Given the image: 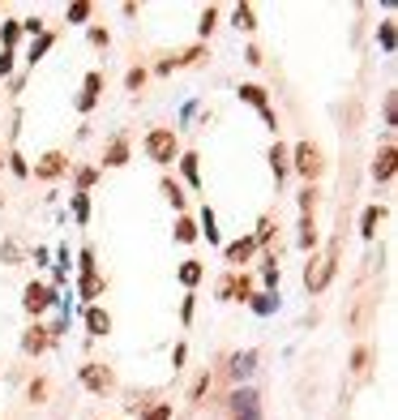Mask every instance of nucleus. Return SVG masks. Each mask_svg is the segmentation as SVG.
Segmentation results:
<instances>
[{"mask_svg":"<svg viewBox=\"0 0 398 420\" xmlns=\"http://www.w3.org/2000/svg\"><path fill=\"white\" fill-rule=\"evenodd\" d=\"M287 167H295V176L304 185H317V176L326 171V155H321L317 142H295L287 146Z\"/></svg>","mask_w":398,"mask_h":420,"instance_id":"obj_1","label":"nucleus"},{"mask_svg":"<svg viewBox=\"0 0 398 420\" xmlns=\"http://www.w3.org/2000/svg\"><path fill=\"white\" fill-rule=\"evenodd\" d=\"M141 151L155 167H171L180 159V137H176V129H150L146 142H141Z\"/></svg>","mask_w":398,"mask_h":420,"instance_id":"obj_2","label":"nucleus"},{"mask_svg":"<svg viewBox=\"0 0 398 420\" xmlns=\"http://www.w3.org/2000/svg\"><path fill=\"white\" fill-rule=\"evenodd\" d=\"M338 249H343V240H330V249L309 262V266H313V270H304V287H309V296H321V292L330 287L334 270H338Z\"/></svg>","mask_w":398,"mask_h":420,"instance_id":"obj_3","label":"nucleus"},{"mask_svg":"<svg viewBox=\"0 0 398 420\" xmlns=\"http://www.w3.org/2000/svg\"><path fill=\"white\" fill-rule=\"evenodd\" d=\"M52 305H60V292L56 287H47V283H26V292H21V309H26L31 317H43Z\"/></svg>","mask_w":398,"mask_h":420,"instance_id":"obj_4","label":"nucleus"},{"mask_svg":"<svg viewBox=\"0 0 398 420\" xmlns=\"http://www.w3.org/2000/svg\"><path fill=\"white\" fill-rule=\"evenodd\" d=\"M227 412H232V420H261V394L253 386H236Z\"/></svg>","mask_w":398,"mask_h":420,"instance_id":"obj_5","label":"nucleus"},{"mask_svg":"<svg viewBox=\"0 0 398 420\" xmlns=\"http://www.w3.org/2000/svg\"><path fill=\"white\" fill-rule=\"evenodd\" d=\"M69 171V155L64 151H43L39 159H35V167H31V176L35 180H43V185H52V180H60Z\"/></svg>","mask_w":398,"mask_h":420,"instance_id":"obj_6","label":"nucleus"},{"mask_svg":"<svg viewBox=\"0 0 398 420\" xmlns=\"http://www.w3.org/2000/svg\"><path fill=\"white\" fill-rule=\"evenodd\" d=\"M218 301H240V305H248V296H253V275H236V270H227V275L218 279Z\"/></svg>","mask_w":398,"mask_h":420,"instance_id":"obj_7","label":"nucleus"},{"mask_svg":"<svg viewBox=\"0 0 398 420\" xmlns=\"http://www.w3.org/2000/svg\"><path fill=\"white\" fill-rule=\"evenodd\" d=\"M78 382L90 390V394H107L112 386H116V373L107 364H98V360H86L82 369H78Z\"/></svg>","mask_w":398,"mask_h":420,"instance_id":"obj_8","label":"nucleus"},{"mask_svg":"<svg viewBox=\"0 0 398 420\" xmlns=\"http://www.w3.org/2000/svg\"><path fill=\"white\" fill-rule=\"evenodd\" d=\"M253 253H257V240H253V236H240V240H232V244H223V262H227L232 270L248 266V262H253Z\"/></svg>","mask_w":398,"mask_h":420,"instance_id":"obj_9","label":"nucleus"},{"mask_svg":"<svg viewBox=\"0 0 398 420\" xmlns=\"http://www.w3.org/2000/svg\"><path fill=\"white\" fill-rule=\"evenodd\" d=\"M394 167H398V151H394V142H386L368 171H372V180H377V185H390L394 180Z\"/></svg>","mask_w":398,"mask_h":420,"instance_id":"obj_10","label":"nucleus"},{"mask_svg":"<svg viewBox=\"0 0 398 420\" xmlns=\"http://www.w3.org/2000/svg\"><path fill=\"white\" fill-rule=\"evenodd\" d=\"M82 322H86V335H90V339H103V335H112V313H107L103 305H86Z\"/></svg>","mask_w":398,"mask_h":420,"instance_id":"obj_11","label":"nucleus"},{"mask_svg":"<svg viewBox=\"0 0 398 420\" xmlns=\"http://www.w3.org/2000/svg\"><path fill=\"white\" fill-rule=\"evenodd\" d=\"M47 348H52V335H47V326L31 322L26 335H21V352H26V356H43Z\"/></svg>","mask_w":398,"mask_h":420,"instance_id":"obj_12","label":"nucleus"},{"mask_svg":"<svg viewBox=\"0 0 398 420\" xmlns=\"http://www.w3.org/2000/svg\"><path fill=\"white\" fill-rule=\"evenodd\" d=\"M98 94H103V73L90 69L86 82H82V94H78V112H90V108L98 103Z\"/></svg>","mask_w":398,"mask_h":420,"instance_id":"obj_13","label":"nucleus"},{"mask_svg":"<svg viewBox=\"0 0 398 420\" xmlns=\"http://www.w3.org/2000/svg\"><path fill=\"white\" fill-rule=\"evenodd\" d=\"M133 159V151H129V137L124 133H116L112 142H107V151H103V167H124Z\"/></svg>","mask_w":398,"mask_h":420,"instance_id":"obj_14","label":"nucleus"},{"mask_svg":"<svg viewBox=\"0 0 398 420\" xmlns=\"http://www.w3.org/2000/svg\"><path fill=\"white\" fill-rule=\"evenodd\" d=\"M103 292H107V279L98 275V270H94V275H82V279H78V296H82L86 305H98V296H103Z\"/></svg>","mask_w":398,"mask_h":420,"instance_id":"obj_15","label":"nucleus"},{"mask_svg":"<svg viewBox=\"0 0 398 420\" xmlns=\"http://www.w3.org/2000/svg\"><path fill=\"white\" fill-rule=\"evenodd\" d=\"M253 369H257V352H236V356L227 360V378H232V382H244Z\"/></svg>","mask_w":398,"mask_h":420,"instance_id":"obj_16","label":"nucleus"},{"mask_svg":"<svg viewBox=\"0 0 398 420\" xmlns=\"http://www.w3.org/2000/svg\"><path fill=\"white\" fill-rule=\"evenodd\" d=\"M197 159H202V155H197V151H180V176L193 185V189H202V163H197Z\"/></svg>","mask_w":398,"mask_h":420,"instance_id":"obj_17","label":"nucleus"},{"mask_svg":"<svg viewBox=\"0 0 398 420\" xmlns=\"http://www.w3.org/2000/svg\"><path fill=\"white\" fill-rule=\"evenodd\" d=\"M295 228H300V232H295V244H300L304 253H313L317 240H321V236H317V219H313V215H300V224H295Z\"/></svg>","mask_w":398,"mask_h":420,"instance_id":"obj_18","label":"nucleus"},{"mask_svg":"<svg viewBox=\"0 0 398 420\" xmlns=\"http://www.w3.org/2000/svg\"><path fill=\"white\" fill-rule=\"evenodd\" d=\"M248 309H253L257 317L279 313V292H253V296H248Z\"/></svg>","mask_w":398,"mask_h":420,"instance_id":"obj_19","label":"nucleus"},{"mask_svg":"<svg viewBox=\"0 0 398 420\" xmlns=\"http://www.w3.org/2000/svg\"><path fill=\"white\" fill-rule=\"evenodd\" d=\"M159 189H163V197H167V202H171V210H176V215H184V206H189V197H184L180 180H171V176H163V180H159Z\"/></svg>","mask_w":398,"mask_h":420,"instance_id":"obj_20","label":"nucleus"},{"mask_svg":"<svg viewBox=\"0 0 398 420\" xmlns=\"http://www.w3.org/2000/svg\"><path fill=\"white\" fill-rule=\"evenodd\" d=\"M386 219V206H364V215H360V236L364 240H372L377 236V224Z\"/></svg>","mask_w":398,"mask_h":420,"instance_id":"obj_21","label":"nucleus"},{"mask_svg":"<svg viewBox=\"0 0 398 420\" xmlns=\"http://www.w3.org/2000/svg\"><path fill=\"white\" fill-rule=\"evenodd\" d=\"M240 99H244V103H253L257 112L270 108V94H266V86H257V82H244V86H240Z\"/></svg>","mask_w":398,"mask_h":420,"instance_id":"obj_22","label":"nucleus"},{"mask_svg":"<svg viewBox=\"0 0 398 420\" xmlns=\"http://www.w3.org/2000/svg\"><path fill=\"white\" fill-rule=\"evenodd\" d=\"M90 13H94V5H90V0H73V5L64 9V22H69V26H86V22H90Z\"/></svg>","mask_w":398,"mask_h":420,"instance_id":"obj_23","label":"nucleus"},{"mask_svg":"<svg viewBox=\"0 0 398 420\" xmlns=\"http://www.w3.org/2000/svg\"><path fill=\"white\" fill-rule=\"evenodd\" d=\"M232 26L253 35V31H257V13H253V5H236V9H232Z\"/></svg>","mask_w":398,"mask_h":420,"instance_id":"obj_24","label":"nucleus"},{"mask_svg":"<svg viewBox=\"0 0 398 420\" xmlns=\"http://www.w3.org/2000/svg\"><path fill=\"white\" fill-rule=\"evenodd\" d=\"M171 236H176V240H180V244H193V240H197V236H202V232H197V219H193V215H189V210H184V215H180V219H176V232H171Z\"/></svg>","mask_w":398,"mask_h":420,"instance_id":"obj_25","label":"nucleus"},{"mask_svg":"<svg viewBox=\"0 0 398 420\" xmlns=\"http://www.w3.org/2000/svg\"><path fill=\"white\" fill-rule=\"evenodd\" d=\"M202 275H206V266L202 262H197V258H189L180 270H176V279L184 283V287H197V283H202Z\"/></svg>","mask_w":398,"mask_h":420,"instance_id":"obj_26","label":"nucleus"},{"mask_svg":"<svg viewBox=\"0 0 398 420\" xmlns=\"http://www.w3.org/2000/svg\"><path fill=\"white\" fill-rule=\"evenodd\" d=\"M52 43H56V31H43V35L31 43V56H26V60H31V65H39L47 52H52Z\"/></svg>","mask_w":398,"mask_h":420,"instance_id":"obj_27","label":"nucleus"},{"mask_svg":"<svg viewBox=\"0 0 398 420\" xmlns=\"http://www.w3.org/2000/svg\"><path fill=\"white\" fill-rule=\"evenodd\" d=\"M17 39H21L17 17H5V22H0V43H5V52H13V47H17Z\"/></svg>","mask_w":398,"mask_h":420,"instance_id":"obj_28","label":"nucleus"},{"mask_svg":"<svg viewBox=\"0 0 398 420\" xmlns=\"http://www.w3.org/2000/svg\"><path fill=\"white\" fill-rule=\"evenodd\" d=\"M218 17H223V13H218L214 5H206V9H202V22H197V35H202V43H206V39L214 35V26H218Z\"/></svg>","mask_w":398,"mask_h":420,"instance_id":"obj_29","label":"nucleus"},{"mask_svg":"<svg viewBox=\"0 0 398 420\" xmlns=\"http://www.w3.org/2000/svg\"><path fill=\"white\" fill-rule=\"evenodd\" d=\"M270 167H275V180H283V176H287V146H283V142L270 146Z\"/></svg>","mask_w":398,"mask_h":420,"instance_id":"obj_30","label":"nucleus"},{"mask_svg":"<svg viewBox=\"0 0 398 420\" xmlns=\"http://www.w3.org/2000/svg\"><path fill=\"white\" fill-rule=\"evenodd\" d=\"M197 232H206V240L218 244V228H214V210L210 206H202V215H197Z\"/></svg>","mask_w":398,"mask_h":420,"instance_id":"obj_31","label":"nucleus"},{"mask_svg":"<svg viewBox=\"0 0 398 420\" xmlns=\"http://www.w3.org/2000/svg\"><path fill=\"white\" fill-rule=\"evenodd\" d=\"M5 167H13V176L31 180V163H26V155H17V151H5Z\"/></svg>","mask_w":398,"mask_h":420,"instance_id":"obj_32","label":"nucleus"},{"mask_svg":"<svg viewBox=\"0 0 398 420\" xmlns=\"http://www.w3.org/2000/svg\"><path fill=\"white\" fill-rule=\"evenodd\" d=\"M295 202H300V215H313L317 202H321V189H317V185H304V193L295 197Z\"/></svg>","mask_w":398,"mask_h":420,"instance_id":"obj_33","label":"nucleus"},{"mask_svg":"<svg viewBox=\"0 0 398 420\" xmlns=\"http://www.w3.org/2000/svg\"><path fill=\"white\" fill-rule=\"evenodd\" d=\"M270 236H275V215H261V219H257V232H253L257 249H261V244H270Z\"/></svg>","mask_w":398,"mask_h":420,"instance_id":"obj_34","label":"nucleus"},{"mask_svg":"<svg viewBox=\"0 0 398 420\" xmlns=\"http://www.w3.org/2000/svg\"><path fill=\"white\" fill-rule=\"evenodd\" d=\"M73 180H78V193H90V185L98 180V167H90V163L78 167V171H73Z\"/></svg>","mask_w":398,"mask_h":420,"instance_id":"obj_35","label":"nucleus"},{"mask_svg":"<svg viewBox=\"0 0 398 420\" xmlns=\"http://www.w3.org/2000/svg\"><path fill=\"white\" fill-rule=\"evenodd\" d=\"M73 219H78L82 228L90 224V197L86 193H73Z\"/></svg>","mask_w":398,"mask_h":420,"instance_id":"obj_36","label":"nucleus"},{"mask_svg":"<svg viewBox=\"0 0 398 420\" xmlns=\"http://www.w3.org/2000/svg\"><path fill=\"white\" fill-rule=\"evenodd\" d=\"M261 279H266V292H279V262H275V258H266Z\"/></svg>","mask_w":398,"mask_h":420,"instance_id":"obj_37","label":"nucleus"},{"mask_svg":"<svg viewBox=\"0 0 398 420\" xmlns=\"http://www.w3.org/2000/svg\"><path fill=\"white\" fill-rule=\"evenodd\" d=\"M141 420H176V412H171V403H150L141 412Z\"/></svg>","mask_w":398,"mask_h":420,"instance_id":"obj_38","label":"nucleus"},{"mask_svg":"<svg viewBox=\"0 0 398 420\" xmlns=\"http://www.w3.org/2000/svg\"><path fill=\"white\" fill-rule=\"evenodd\" d=\"M146 86V69L141 65H133L129 73H124V90H141Z\"/></svg>","mask_w":398,"mask_h":420,"instance_id":"obj_39","label":"nucleus"},{"mask_svg":"<svg viewBox=\"0 0 398 420\" xmlns=\"http://www.w3.org/2000/svg\"><path fill=\"white\" fill-rule=\"evenodd\" d=\"M86 39H90V47H107V43H112V31H107V26H90Z\"/></svg>","mask_w":398,"mask_h":420,"instance_id":"obj_40","label":"nucleus"},{"mask_svg":"<svg viewBox=\"0 0 398 420\" xmlns=\"http://www.w3.org/2000/svg\"><path fill=\"white\" fill-rule=\"evenodd\" d=\"M202 56H206V47L197 43V47H189V52H180V56H176V69H180V65H197Z\"/></svg>","mask_w":398,"mask_h":420,"instance_id":"obj_41","label":"nucleus"},{"mask_svg":"<svg viewBox=\"0 0 398 420\" xmlns=\"http://www.w3.org/2000/svg\"><path fill=\"white\" fill-rule=\"evenodd\" d=\"M0 258H5V266H17V262H21V253H17V240H5V244H0Z\"/></svg>","mask_w":398,"mask_h":420,"instance_id":"obj_42","label":"nucleus"},{"mask_svg":"<svg viewBox=\"0 0 398 420\" xmlns=\"http://www.w3.org/2000/svg\"><path fill=\"white\" fill-rule=\"evenodd\" d=\"M31 403H47V378H35L31 382Z\"/></svg>","mask_w":398,"mask_h":420,"instance_id":"obj_43","label":"nucleus"},{"mask_svg":"<svg viewBox=\"0 0 398 420\" xmlns=\"http://www.w3.org/2000/svg\"><path fill=\"white\" fill-rule=\"evenodd\" d=\"M17 26L26 31V35H35V39H39V35H43V17H39V13H35V17H21Z\"/></svg>","mask_w":398,"mask_h":420,"instance_id":"obj_44","label":"nucleus"},{"mask_svg":"<svg viewBox=\"0 0 398 420\" xmlns=\"http://www.w3.org/2000/svg\"><path fill=\"white\" fill-rule=\"evenodd\" d=\"M206 390H210V373H202V378L193 382V390H189V399H193V403H202V394H206Z\"/></svg>","mask_w":398,"mask_h":420,"instance_id":"obj_45","label":"nucleus"},{"mask_svg":"<svg viewBox=\"0 0 398 420\" xmlns=\"http://www.w3.org/2000/svg\"><path fill=\"white\" fill-rule=\"evenodd\" d=\"M78 266H82V275H94V249H90V244L78 253Z\"/></svg>","mask_w":398,"mask_h":420,"instance_id":"obj_46","label":"nucleus"},{"mask_svg":"<svg viewBox=\"0 0 398 420\" xmlns=\"http://www.w3.org/2000/svg\"><path fill=\"white\" fill-rule=\"evenodd\" d=\"M381 47H386V52H394V22H381Z\"/></svg>","mask_w":398,"mask_h":420,"instance_id":"obj_47","label":"nucleus"},{"mask_svg":"<svg viewBox=\"0 0 398 420\" xmlns=\"http://www.w3.org/2000/svg\"><path fill=\"white\" fill-rule=\"evenodd\" d=\"M13 56H17V52H0V82L13 73Z\"/></svg>","mask_w":398,"mask_h":420,"instance_id":"obj_48","label":"nucleus"},{"mask_svg":"<svg viewBox=\"0 0 398 420\" xmlns=\"http://www.w3.org/2000/svg\"><path fill=\"white\" fill-rule=\"evenodd\" d=\"M364 364H368V348H356V352H352V369H356V373H360Z\"/></svg>","mask_w":398,"mask_h":420,"instance_id":"obj_49","label":"nucleus"},{"mask_svg":"<svg viewBox=\"0 0 398 420\" xmlns=\"http://www.w3.org/2000/svg\"><path fill=\"white\" fill-rule=\"evenodd\" d=\"M184 356H189V348H184V343H176V352H171V369H184Z\"/></svg>","mask_w":398,"mask_h":420,"instance_id":"obj_50","label":"nucleus"},{"mask_svg":"<svg viewBox=\"0 0 398 420\" xmlns=\"http://www.w3.org/2000/svg\"><path fill=\"white\" fill-rule=\"evenodd\" d=\"M394 116H398V99L386 94V125H394Z\"/></svg>","mask_w":398,"mask_h":420,"instance_id":"obj_51","label":"nucleus"},{"mask_svg":"<svg viewBox=\"0 0 398 420\" xmlns=\"http://www.w3.org/2000/svg\"><path fill=\"white\" fill-rule=\"evenodd\" d=\"M261 120H266V129H270V133H279V116H275V108H266Z\"/></svg>","mask_w":398,"mask_h":420,"instance_id":"obj_52","label":"nucleus"},{"mask_svg":"<svg viewBox=\"0 0 398 420\" xmlns=\"http://www.w3.org/2000/svg\"><path fill=\"white\" fill-rule=\"evenodd\" d=\"M171 69H176V56H167V60H159V65H155V73H159V78H167Z\"/></svg>","mask_w":398,"mask_h":420,"instance_id":"obj_53","label":"nucleus"},{"mask_svg":"<svg viewBox=\"0 0 398 420\" xmlns=\"http://www.w3.org/2000/svg\"><path fill=\"white\" fill-rule=\"evenodd\" d=\"M0 167H5V146H0Z\"/></svg>","mask_w":398,"mask_h":420,"instance_id":"obj_54","label":"nucleus"},{"mask_svg":"<svg viewBox=\"0 0 398 420\" xmlns=\"http://www.w3.org/2000/svg\"><path fill=\"white\" fill-rule=\"evenodd\" d=\"M0 206H5V193H0Z\"/></svg>","mask_w":398,"mask_h":420,"instance_id":"obj_55","label":"nucleus"}]
</instances>
